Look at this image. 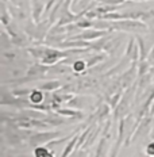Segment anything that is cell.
I'll return each instance as SVG.
<instances>
[{
  "label": "cell",
  "mask_w": 154,
  "mask_h": 157,
  "mask_svg": "<svg viewBox=\"0 0 154 157\" xmlns=\"http://www.w3.org/2000/svg\"><path fill=\"white\" fill-rule=\"evenodd\" d=\"M111 30H120V31H131V33H141L146 31L147 26L137 19H126V21H116L111 23Z\"/></svg>",
  "instance_id": "obj_1"
},
{
  "label": "cell",
  "mask_w": 154,
  "mask_h": 157,
  "mask_svg": "<svg viewBox=\"0 0 154 157\" xmlns=\"http://www.w3.org/2000/svg\"><path fill=\"white\" fill-rule=\"evenodd\" d=\"M57 136H60V133H51V132L32 133V134H31V137L28 138V141H30V145L38 146V145H42V144L50 142L51 140H54Z\"/></svg>",
  "instance_id": "obj_2"
},
{
  "label": "cell",
  "mask_w": 154,
  "mask_h": 157,
  "mask_svg": "<svg viewBox=\"0 0 154 157\" xmlns=\"http://www.w3.org/2000/svg\"><path fill=\"white\" fill-rule=\"evenodd\" d=\"M49 71L47 67H45L43 63L42 64H32V67H30L27 69V73H26V78L23 81H28V80H37V78H41L45 76V73Z\"/></svg>",
  "instance_id": "obj_3"
},
{
  "label": "cell",
  "mask_w": 154,
  "mask_h": 157,
  "mask_svg": "<svg viewBox=\"0 0 154 157\" xmlns=\"http://www.w3.org/2000/svg\"><path fill=\"white\" fill-rule=\"evenodd\" d=\"M106 35V31L104 30H85L83 31L80 35H77V37H73L70 39H87V41H93V39H97L100 37H104Z\"/></svg>",
  "instance_id": "obj_4"
},
{
  "label": "cell",
  "mask_w": 154,
  "mask_h": 157,
  "mask_svg": "<svg viewBox=\"0 0 154 157\" xmlns=\"http://www.w3.org/2000/svg\"><path fill=\"white\" fill-rule=\"evenodd\" d=\"M3 73L4 75H8L9 77L12 78H18V77H22V76H26V73H27V69L26 68H22V67H8V68H3ZM9 81V80H8Z\"/></svg>",
  "instance_id": "obj_5"
},
{
  "label": "cell",
  "mask_w": 154,
  "mask_h": 157,
  "mask_svg": "<svg viewBox=\"0 0 154 157\" xmlns=\"http://www.w3.org/2000/svg\"><path fill=\"white\" fill-rule=\"evenodd\" d=\"M21 53H19L18 50H4L2 53V58H3V61L4 63H7V64H16L19 60H21Z\"/></svg>",
  "instance_id": "obj_6"
},
{
  "label": "cell",
  "mask_w": 154,
  "mask_h": 157,
  "mask_svg": "<svg viewBox=\"0 0 154 157\" xmlns=\"http://www.w3.org/2000/svg\"><path fill=\"white\" fill-rule=\"evenodd\" d=\"M28 99H30V102L32 104H41L42 102H43L45 99V95H43V91L39 90V88H37V90H32L30 96H28Z\"/></svg>",
  "instance_id": "obj_7"
},
{
  "label": "cell",
  "mask_w": 154,
  "mask_h": 157,
  "mask_svg": "<svg viewBox=\"0 0 154 157\" xmlns=\"http://www.w3.org/2000/svg\"><path fill=\"white\" fill-rule=\"evenodd\" d=\"M96 84H97V80H96V78L88 76V77L81 78V80L77 83V90H87V88H91V87L96 86Z\"/></svg>",
  "instance_id": "obj_8"
},
{
  "label": "cell",
  "mask_w": 154,
  "mask_h": 157,
  "mask_svg": "<svg viewBox=\"0 0 154 157\" xmlns=\"http://www.w3.org/2000/svg\"><path fill=\"white\" fill-rule=\"evenodd\" d=\"M60 81L57 80H51V81H46V83H43L42 86H39L38 88L42 91H54V90H58L60 88Z\"/></svg>",
  "instance_id": "obj_9"
},
{
  "label": "cell",
  "mask_w": 154,
  "mask_h": 157,
  "mask_svg": "<svg viewBox=\"0 0 154 157\" xmlns=\"http://www.w3.org/2000/svg\"><path fill=\"white\" fill-rule=\"evenodd\" d=\"M57 113L61 115H66V117H76L77 119H81L84 117L83 113H78V111H72V110H62V109H57Z\"/></svg>",
  "instance_id": "obj_10"
},
{
  "label": "cell",
  "mask_w": 154,
  "mask_h": 157,
  "mask_svg": "<svg viewBox=\"0 0 154 157\" xmlns=\"http://www.w3.org/2000/svg\"><path fill=\"white\" fill-rule=\"evenodd\" d=\"M43 12V4L39 2H35L34 6H32V15H34L35 21H39V16Z\"/></svg>",
  "instance_id": "obj_11"
},
{
  "label": "cell",
  "mask_w": 154,
  "mask_h": 157,
  "mask_svg": "<svg viewBox=\"0 0 154 157\" xmlns=\"http://www.w3.org/2000/svg\"><path fill=\"white\" fill-rule=\"evenodd\" d=\"M34 155L35 157H50V156H53V153L49 152V149L45 148V146H38L34 150Z\"/></svg>",
  "instance_id": "obj_12"
},
{
  "label": "cell",
  "mask_w": 154,
  "mask_h": 157,
  "mask_svg": "<svg viewBox=\"0 0 154 157\" xmlns=\"http://www.w3.org/2000/svg\"><path fill=\"white\" fill-rule=\"evenodd\" d=\"M77 142H78V137L76 136V137H73V138H72V141L69 142V145L66 146V148H65V150L64 152H62V155L61 156H69L70 153H72V150H73V148H76V145H77Z\"/></svg>",
  "instance_id": "obj_13"
},
{
  "label": "cell",
  "mask_w": 154,
  "mask_h": 157,
  "mask_svg": "<svg viewBox=\"0 0 154 157\" xmlns=\"http://www.w3.org/2000/svg\"><path fill=\"white\" fill-rule=\"evenodd\" d=\"M87 67H88L87 61H83V60H77L73 63V71L74 72H84Z\"/></svg>",
  "instance_id": "obj_14"
},
{
  "label": "cell",
  "mask_w": 154,
  "mask_h": 157,
  "mask_svg": "<svg viewBox=\"0 0 154 157\" xmlns=\"http://www.w3.org/2000/svg\"><path fill=\"white\" fill-rule=\"evenodd\" d=\"M104 58H106V56H103V54H101V56H93V57H91L89 58V60H88V67H93V65L95 64H97V63H100V61H103L104 60Z\"/></svg>",
  "instance_id": "obj_15"
},
{
  "label": "cell",
  "mask_w": 154,
  "mask_h": 157,
  "mask_svg": "<svg viewBox=\"0 0 154 157\" xmlns=\"http://www.w3.org/2000/svg\"><path fill=\"white\" fill-rule=\"evenodd\" d=\"M137 41H138V46H139V49H141V60H145V57H146L145 42H143V39H141L139 37H137Z\"/></svg>",
  "instance_id": "obj_16"
},
{
  "label": "cell",
  "mask_w": 154,
  "mask_h": 157,
  "mask_svg": "<svg viewBox=\"0 0 154 157\" xmlns=\"http://www.w3.org/2000/svg\"><path fill=\"white\" fill-rule=\"evenodd\" d=\"M139 72H138V75L139 76H145L146 75V72L147 69H149V64L146 63V61H142V63H139Z\"/></svg>",
  "instance_id": "obj_17"
},
{
  "label": "cell",
  "mask_w": 154,
  "mask_h": 157,
  "mask_svg": "<svg viewBox=\"0 0 154 157\" xmlns=\"http://www.w3.org/2000/svg\"><path fill=\"white\" fill-rule=\"evenodd\" d=\"M31 91L32 90H15V91H12V94L16 95V96H26V95H30L31 94Z\"/></svg>",
  "instance_id": "obj_18"
},
{
  "label": "cell",
  "mask_w": 154,
  "mask_h": 157,
  "mask_svg": "<svg viewBox=\"0 0 154 157\" xmlns=\"http://www.w3.org/2000/svg\"><path fill=\"white\" fill-rule=\"evenodd\" d=\"M108 113H110V109H108V106H106V104H104V106L100 107V110H99V113H97V115L103 118V117L108 115Z\"/></svg>",
  "instance_id": "obj_19"
},
{
  "label": "cell",
  "mask_w": 154,
  "mask_h": 157,
  "mask_svg": "<svg viewBox=\"0 0 154 157\" xmlns=\"http://www.w3.org/2000/svg\"><path fill=\"white\" fill-rule=\"evenodd\" d=\"M146 155H149V156H154V142L149 144V145L146 146Z\"/></svg>",
  "instance_id": "obj_20"
},
{
  "label": "cell",
  "mask_w": 154,
  "mask_h": 157,
  "mask_svg": "<svg viewBox=\"0 0 154 157\" xmlns=\"http://www.w3.org/2000/svg\"><path fill=\"white\" fill-rule=\"evenodd\" d=\"M99 2H103L106 3V4H120V3H123L124 0H99Z\"/></svg>",
  "instance_id": "obj_21"
},
{
  "label": "cell",
  "mask_w": 154,
  "mask_h": 157,
  "mask_svg": "<svg viewBox=\"0 0 154 157\" xmlns=\"http://www.w3.org/2000/svg\"><path fill=\"white\" fill-rule=\"evenodd\" d=\"M104 142H106V140H104V138H101V141H100V144H99V148H97V150H99V152L96 153L97 156L104 155V153H103V146H104Z\"/></svg>",
  "instance_id": "obj_22"
},
{
  "label": "cell",
  "mask_w": 154,
  "mask_h": 157,
  "mask_svg": "<svg viewBox=\"0 0 154 157\" xmlns=\"http://www.w3.org/2000/svg\"><path fill=\"white\" fill-rule=\"evenodd\" d=\"M150 58H153V60H154V49L152 50V54H150Z\"/></svg>",
  "instance_id": "obj_23"
},
{
  "label": "cell",
  "mask_w": 154,
  "mask_h": 157,
  "mask_svg": "<svg viewBox=\"0 0 154 157\" xmlns=\"http://www.w3.org/2000/svg\"><path fill=\"white\" fill-rule=\"evenodd\" d=\"M152 113L154 114V104H153V110H152Z\"/></svg>",
  "instance_id": "obj_24"
},
{
  "label": "cell",
  "mask_w": 154,
  "mask_h": 157,
  "mask_svg": "<svg viewBox=\"0 0 154 157\" xmlns=\"http://www.w3.org/2000/svg\"><path fill=\"white\" fill-rule=\"evenodd\" d=\"M137 2H139V0H137Z\"/></svg>",
  "instance_id": "obj_25"
},
{
  "label": "cell",
  "mask_w": 154,
  "mask_h": 157,
  "mask_svg": "<svg viewBox=\"0 0 154 157\" xmlns=\"http://www.w3.org/2000/svg\"><path fill=\"white\" fill-rule=\"evenodd\" d=\"M68 2H69V0H68Z\"/></svg>",
  "instance_id": "obj_26"
}]
</instances>
